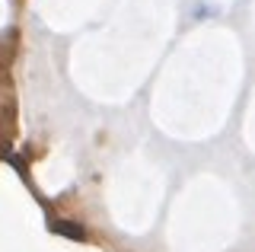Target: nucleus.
Masks as SVG:
<instances>
[{"label":"nucleus","mask_w":255,"mask_h":252,"mask_svg":"<svg viewBox=\"0 0 255 252\" xmlns=\"http://www.w3.org/2000/svg\"><path fill=\"white\" fill-rule=\"evenodd\" d=\"M54 230H58V233H67V236H74V240H83V230L70 227V220H58V224H54Z\"/></svg>","instance_id":"obj_1"}]
</instances>
